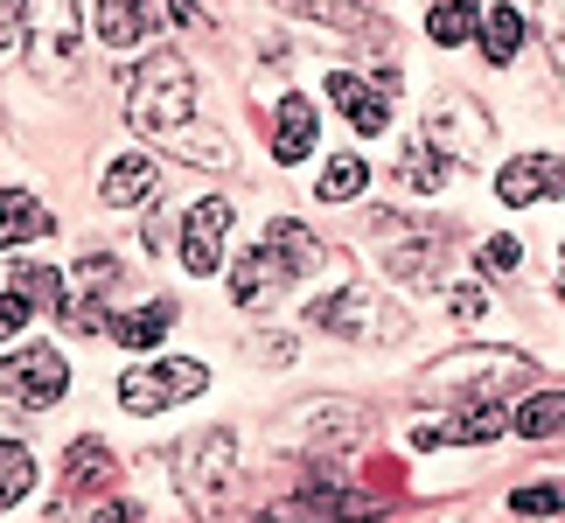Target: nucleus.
<instances>
[{
    "label": "nucleus",
    "mask_w": 565,
    "mask_h": 523,
    "mask_svg": "<svg viewBox=\"0 0 565 523\" xmlns=\"http://www.w3.org/2000/svg\"><path fill=\"white\" fill-rule=\"evenodd\" d=\"M126 126L147 140H168V147H182V161L195 168H231V140L224 134H203L195 126V77H189V63L175 50H154L134 71V92H126Z\"/></svg>",
    "instance_id": "nucleus-1"
},
{
    "label": "nucleus",
    "mask_w": 565,
    "mask_h": 523,
    "mask_svg": "<svg viewBox=\"0 0 565 523\" xmlns=\"http://www.w3.org/2000/svg\"><path fill=\"white\" fill-rule=\"evenodd\" d=\"M537 377V363H524V356H510V349H461V356H440L419 377V398L426 405H461V412H475V405H503L516 384H531Z\"/></svg>",
    "instance_id": "nucleus-2"
},
{
    "label": "nucleus",
    "mask_w": 565,
    "mask_h": 523,
    "mask_svg": "<svg viewBox=\"0 0 565 523\" xmlns=\"http://www.w3.org/2000/svg\"><path fill=\"white\" fill-rule=\"evenodd\" d=\"M377 237L391 245V273L405 279V287H433L447 266V252H454V231L447 224H419V216H377Z\"/></svg>",
    "instance_id": "nucleus-3"
},
{
    "label": "nucleus",
    "mask_w": 565,
    "mask_h": 523,
    "mask_svg": "<svg viewBox=\"0 0 565 523\" xmlns=\"http://www.w3.org/2000/svg\"><path fill=\"white\" fill-rule=\"evenodd\" d=\"M315 321L329 335H350V342H398L405 335V314L391 308L384 293H371V287H342V293H329L315 308Z\"/></svg>",
    "instance_id": "nucleus-4"
},
{
    "label": "nucleus",
    "mask_w": 565,
    "mask_h": 523,
    "mask_svg": "<svg viewBox=\"0 0 565 523\" xmlns=\"http://www.w3.org/2000/svg\"><path fill=\"white\" fill-rule=\"evenodd\" d=\"M203 384H210V370H203V363H189V356H168V363H147V370H134V377L119 384V405L134 412V419H154V412H168V405L195 398Z\"/></svg>",
    "instance_id": "nucleus-5"
},
{
    "label": "nucleus",
    "mask_w": 565,
    "mask_h": 523,
    "mask_svg": "<svg viewBox=\"0 0 565 523\" xmlns=\"http://www.w3.org/2000/svg\"><path fill=\"white\" fill-rule=\"evenodd\" d=\"M237 482V440L231 433H203L189 453H182V489L195 516H224V489Z\"/></svg>",
    "instance_id": "nucleus-6"
},
{
    "label": "nucleus",
    "mask_w": 565,
    "mask_h": 523,
    "mask_svg": "<svg viewBox=\"0 0 565 523\" xmlns=\"http://www.w3.org/2000/svg\"><path fill=\"white\" fill-rule=\"evenodd\" d=\"M0 384H8V398H14V405L42 412V405H56L63 391H71V370H63V356H56V349L29 342V349H14V356H8V370H0Z\"/></svg>",
    "instance_id": "nucleus-7"
},
{
    "label": "nucleus",
    "mask_w": 565,
    "mask_h": 523,
    "mask_svg": "<svg viewBox=\"0 0 565 523\" xmlns=\"http://www.w3.org/2000/svg\"><path fill=\"white\" fill-rule=\"evenodd\" d=\"M29 56L35 71H63L77 56V0H29Z\"/></svg>",
    "instance_id": "nucleus-8"
},
{
    "label": "nucleus",
    "mask_w": 565,
    "mask_h": 523,
    "mask_svg": "<svg viewBox=\"0 0 565 523\" xmlns=\"http://www.w3.org/2000/svg\"><path fill=\"white\" fill-rule=\"evenodd\" d=\"M224 237H231V203L224 195H203V203L189 210V224H182V266L195 279H210L224 266Z\"/></svg>",
    "instance_id": "nucleus-9"
},
{
    "label": "nucleus",
    "mask_w": 565,
    "mask_h": 523,
    "mask_svg": "<svg viewBox=\"0 0 565 523\" xmlns=\"http://www.w3.org/2000/svg\"><path fill=\"white\" fill-rule=\"evenodd\" d=\"M426 134H433V147H440L447 161H468V154H482V147H489L495 126H489V113L475 98H461V105L440 98V105H433V119H426Z\"/></svg>",
    "instance_id": "nucleus-10"
},
{
    "label": "nucleus",
    "mask_w": 565,
    "mask_h": 523,
    "mask_svg": "<svg viewBox=\"0 0 565 523\" xmlns=\"http://www.w3.org/2000/svg\"><path fill=\"white\" fill-rule=\"evenodd\" d=\"M495 195H503L510 210H531V203H545V195H565V161L558 154H516L503 174H495Z\"/></svg>",
    "instance_id": "nucleus-11"
},
{
    "label": "nucleus",
    "mask_w": 565,
    "mask_h": 523,
    "mask_svg": "<svg viewBox=\"0 0 565 523\" xmlns=\"http://www.w3.org/2000/svg\"><path fill=\"white\" fill-rule=\"evenodd\" d=\"M287 287H294V273L273 258V245H258V252L245 258V266H237V279H231V300H237L245 314H266V308H273V300L287 293Z\"/></svg>",
    "instance_id": "nucleus-12"
},
{
    "label": "nucleus",
    "mask_w": 565,
    "mask_h": 523,
    "mask_svg": "<svg viewBox=\"0 0 565 523\" xmlns=\"http://www.w3.org/2000/svg\"><path fill=\"white\" fill-rule=\"evenodd\" d=\"M119 482V453L98 440V433H84V440L63 453V489L71 495H98V489H113Z\"/></svg>",
    "instance_id": "nucleus-13"
},
{
    "label": "nucleus",
    "mask_w": 565,
    "mask_h": 523,
    "mask_svg": "<svg viewBox=\"0 0 565 523\" xmlns=\"http://www.w3.org/2000/svg\"><path fill=\"white\" fill-rule=\"evenodd\" d=\"M287 14H308V21H329V29H342V35H363L371 50H384L391 42V29L371 14V8H356V0H279Z\"/></svg>",
    "instance_id": "nucleus-14"
},
{
    "label": "nucleus",
    "mask_w": 565,
    "mask_h": 523,
    "mask_svg": "<svg viewBox=\"0 0 565 523\" xmlns=\"http://www.w3.org/2000/svg\"><path fill=\"white\" fill-rule=\"evenodd\" d=\"M329 98H335V113L350 119L363 140L391 126V105H384V92H371V84H363V77H350V71H335V77H329Z\"/></svg>",
    "instance_id": "nucleus-15"
},
{
    "label": "nucleus",
    "mask_w": 565,
    "mask_h": 523,
    "mask_svg": "<svg viewBox=\"0 0 565 523\" xmlns=\"http://www.w3.org/2000/svg\"><path fill=\"white\" fill-rule=\"evenodd\" d=\"M154 0H98V35L113 42V50H140L147 35H154Z\"/></svg>",
    "instance_id": "nucleus-16"
},
{
    "label": "nucleus",
    "mask_w": 565,
    "mask_h": 523,
    "mask_svg": "<svg viewBox=\"0 0 565 523\" xmlns=\"http://www.w3.org/2000/svg\"><path fill=\"white\" fill-rule=\"evenodd\" d=\"M273 154L287 161V168L315 154V105L308 98H279V113H273Z\"/></svg>",
    "instance_id": "nucleus-17"
},
{
    "label": "nucleus",
    "mask_w": 565,
    "mask_h": 523,
    "mask_svg": "<svg viewBox=\"0 0 565 523\" xmlns=\"http://www.w3.org/2000/svg\"><path fill=\"white\" fill-rule=\"evenodd\" d=\"M147 195H154V161L147 154H119L113 168H105V203L113 210H140Z\"/></svg>",
    "instance_id": "nucleus-18"
},
{
    "label": "nucleus",
    "mask_w": 565,
    "mask_h": 523,
    "mask_svg": "<svg viewBox=\"0 0 565 523\" xmlns=\"http://www.w3.org/2000/svg\"><path fill=\"white\" fill-rule=\"evenodd\" d=\"M391 174H398L412 195H433V189H447V182H454V161H447L433 140H419V147H405V154H398V168H391Z\"/></svg>",
    "instance_id": "nucleus-19"
},
{
    "label": "nucleus",
    "mask_w": 565,
    "mask_h": 523,
    "mask_svg": "<svg viewBox=\"0 0 565 523\" xmlns=\"http://www.w3.org/2000/svg\"><path fill=\"white\" fill-rule=\"evenodd\" d=\"M266 245H273V258L287 266L294 279H308V273H321V245H315V231H300V224H266Z\"/></svg>",
    "instance_id": "nucleus-20"
},
{
    "label": "nucleus",
    "mask_w": 565,
    "mask_h": 523,
    "mask_svg": "<svg viewBox=\"0 0 565 523\" xmlns=\"http://www.w3.org/2000/svg\"><path fill=\"white\" fill-rule=\"evenodd\" d=\"M510 433H524V440H558L565 433V391H537L510 412Z\"/></svg>",
    "instance_id": "nucleus-21"
},
{
    "label": "nucleus",
    "mask_w": 565,
    "mask_h": 523,
    "mask_svg": "<svg viewBox=\"0 0 565 523\" xmlns=\"http://www.w3.org/2000/svg\"><path fill=\"white\" fill-rule=\"evenodd\" d=\"M475 29H482V8H475V0H440V8L426 14V35L440 42V50H461V42H475Z\"/></svg>",
    "instance_id": "nucleus-22"
},
{
    "label": "nucleus",
    "mask_w": 565,
    "mask_h": 523,
    "mask_svg": "<svg viewBox=\"0 0 565 523\" xmlns=\"http://www.w3.org/2000/svg\"><path fill=\"white\" fill-rule=\"evenodd\" d=\"M524 35H531V21L516 14V8H489V21H482V56L489 63H516Z\"/></svg>",
    "instance_id": "nucleus-23"
},
{
    "label": "nucleus",
    "mask_w": 565,
    "mask_h": 523,
    "mask_svg": "<svg viewBox=\"0 0 565 523\" xmlns=\"http://www.w3.org/2000/svg\"><path fill=\"white\" fill-rule=\"evenodd\" d=\"M56 231V216L35 203V195H14V189H0V237H50Z\"/></svg>",
    "instance_id": "nucleus-24"
},
{
    "label": "nucleus",
    "mask_w": 565,
    "mask_h": 523,
    "mask_svg": "<svg viewBox=\"0 0 565 523\" xmlns=\"http://www.w3.org/2000/svg\"><path fill=\"white\" fill-rule=\"evenodd\" d=\"M168 329H175V308H168V300H147V308H134L126 321H113V335H119L126 349H154Z\"/></svg>",
    "instance_id": "nucleus-25"
},
{
    "label": "nucleus",
    "mask_w": 565,
    "mask_h": 523,
    "mask_svg": "<svg viewBox=\"0 0 565 523\" xmlns=\"http://www.w3.org/2000/svg\"><path fill=\"white\" fill-rule=\"evenodd\" d=\"M14 293L29 300V308H56V314H63V300H71L56 266H21V258H14Z\"/></svg>",
    "instance_id": "nucleus-26"
},
{
    "label": "nucleus",
    "mask_w": 565,
    "mask_h": 523,
    "mask_svg": "<svg viewBox=\"0 0 565 523\" xmlns=\"http://www.w3.org/2000/svg\"><path fill=\"white\" fill-rule=\"evenodd\" d=\"M510 433V405H475V412H454V426H447V440H503Z\"/></svg>",
    "instance_id": "nucleus-27"
},
{
    "label": "nucleus",
    "mask_w": 565,
    "mask_h": 523,
    "mask_svg": "<svg viewBox=\"0 0 565 523\" xmlns=\"http://www.w3.org/2000/svg\"><path fill=\"white\" fill-rule=\"evenodd\" d=\"M29 489H35V461H29V447L0 440V510H14Z\"/></svg>",
    "instance_id": "nucleus-28"
},
{
    "label": "nucleus",
    "mask_w": 565,
    "mask_h": 523,
    "mask_svg": "<svg viewBox=\"0 0 565 523\" xmlns=\"http://www.w3.org/2000/svg\"><path fill=\"white\" fill-rule=\"evenodd\" d=\"M363 182H371V168L356 154H335L329 174H321V195H329V203H350V195H363Z\"/></svg>",
    "instance_id": "nucleus-29"
},
{
    "label": "nucleus",
    "mask_w": 565,
    "mask_h": 523,
    "mask_svg": "<svg viewBox=\"0 0 565 523\" xmlns=\"http://www.w3.org/2000/svg\"><path fill=\"white\" fill-rule=\"evenodd\" d=\"M510 510H516V516H558V510H565V482H531V489H510Z\"/></svg>",
    "instance_id": "nucleus-30"
},
{
    "label": "nucleus",
    "mask_w": 565,
    "mask_h": 523,
    "mask_svg": "<svg viewBox=\"0 0 565 523\" xmlns=\"http://www.w3.org/2000/svg\"><path fill=\"white\" fill-rule=\"evenodd\" d=\"M516 266H524V245H516V237H489L482 245V273L489 279H516Z\"/></svg>",
    "instance_id": "nucleus-31"
},
{
    "label": "nucleus",
    "mask_w": 565,
    "mask_h": 523,
    "mask_svg": "<svg viewBox=\"0 0 565 523\" xmlns=\"http://www.w3.org/2000/svg\"><path fill=\"white\" fill-rule=\"evenodd\" d=\"M21 35H29V0H0V50H14Z\"/></svg>",
    "instance_id": "nucleus-32"
},
{
    "label": "nucleus",
    "mask_w": 565,
    "mask_h": 523,
    "mask_svg": "<svg viewBox=\"0 0 565 523\" xmlns=\"http://www.w3.org/2000/svg\"><path fill=\"white\" fill-rule=\"evenodd\" d=\"M21 329H29V300L8 293V300H0V342H14Z\"/></svg>",
    "instance_id": "nucleus-33"
},
{
    "label": "nucleus",
    "mask_w": 565,
    "mask_h": 523,
    "mask_svg": "<svg viewBox=\"0 0 565 523\" xmlns=\"http://www.w3.org/2000/svg\"><path fill=\"white\" fill-rule=\"evenodd\" d=\"M168 14H175L182 29H210V21H216V14L203 8V0H168Z\"/></svg>",
    "instance_id": "nucleus-34"
},
{
    "label": "nucleus",
    "mask_w": 565,
    "mask_h": 523,
    "mask_svg": "<svg viewBox=\"0 0 565 523\" xmlns=\"http://www.w3.org/2000/svg\"><path fill=\"white\" fill-rule=\"evenodd\" d=\"M447 308H454V314H482V308H489V293H482V287H454V293H447Z\"/></svg>",
    "instance_id": "nucleus-35"
},
{
    "label": "nucleus",
    "mask_w": 565,
    "mask_h": 523,
    "mask_svg": "<svg viewBox=\"0 0 565 523\" xmlns=\"http://www.w3.org/2000/svg\"><path fill=\"white\" fill-rule=\"evenodd\" d=\"M92 523H140V510H126V503H105Z\"/></svg>",
    "instance_id": "nucleus-36"
},
{
    "label": "nucleus",
    "mask_w": 565,
    "mask_h": 523,
    "mask_svg": "<svg viewBox=\"0 0 565 523\" xmlns=\"http://www.w3.org/2000/svg\"><path fill=\"white\" fill-rule=\"evenodd\" d=\"M552 56H558V71H565V29H558V35H552Z\"/></svg>",
    "instance_id": "nucleus-37"
},
{
    "label": "nucleus",
    "mask_w": 565,
    "mask_h": 523,
    "mask_svg": "<svg viewBox=\"0 0 565 523\" xmlns=\"http://www.w3.org/2000/svg\"><path fill=\"white\" fill-rule=\"evenodd\" d=\"M558 300H565V279H558Z\"/></svg>",
    "instance_id": "nucleus-38"
}]
</instances>
